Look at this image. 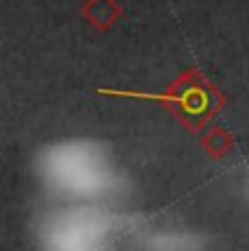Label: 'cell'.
<instances>
[{"mask_svg": "<svg viewBox=\"0 0 249 251\" xmlns=\"http://www.w3.org/2000/svg\"><path fill=\"white\" fill-rule=\"evenodd\" d=\"M83 13L97 26L105 28L121 16V7L116 4V0H88L83 7Z\"/></svg>", "mask_w": 249, "mask_h": 251, "instance_id": "1", "label": "cell"}]
</instances>
